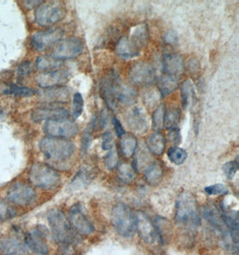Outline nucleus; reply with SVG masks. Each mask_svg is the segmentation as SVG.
Instances as JSON below:
<instances>
[{"mask_svg": "<svg viewBox=\"0 0 239 255\" xmlns=\"http://www.w3.org/2000/svg\"><path fill=\"white\" fill-rule=\"evenodd\" d=\"M175 220L180 227L192 230L201 222L197 201L194 194L183 192L178 196L175 209Z\"/></svg>", "mask_w": 239, "mask_h": 255, "instance_id": "1", "label": "nucleus"}, {"mask_svg": "<svg viewBox=\"0 0 239 255\" xmlns=\"http://www.w3.org/2000/svg\"><path fill=\"white\" fill-rule=\"evenodd\" d=\"M39 148L45 158L54 163L68 161L76 151V145L72 141L49 136L40 140Z\"/></svg>", "mask_w": 239, "mask_h": 255, "instance_id": "2", "label": "nucleus"}, {"mask_svg": "<svg viewBox=\"0 0 239 255\" xmlns=\"http://www.w3.org/2000/svg\"><path fill=\"white\" fill-rule=\"evenodd\" d=\"M28 179L31 185L43 190L58 188L61 183V176L57 170L48 164L35 162L28 172Z\"/></svg>", "mask_w": 239, "mask_h": 255, "instance_id": "3", "label": "nucleus"}, {"mask_svg": "<svg viewBox=\"0 0 239 255\" xmlns=\"http://www.w3.org/2000/svg\"><path fill=\"white\" fill-rule=\"evenodd\" d=\"M111 222L116 232L122 238H133L136 231L135 214L124 203H118L113 207Z\"/></svg>", "mask_w": 239, "mask_h": 255, "instance_id": "4", "label": "nucleus"}, {"mask_svg": "<svg viewBox=\"0 0 239 255\" xmlns=\"http://www.w3.org/2000/svg\"><path fill=\"white\" fill-rule=\"evenodd\" d=\"M48 220L54 238L58 243L72 245L76 242L77 238L76 231L72 228L69 220L62 211L58 209L49 211Z\"/></svg>", "mask_w": 239, "mask_h": 255, "instance_id": "5", "label": "nucleus"}, {"mask_svg": "<svg viewBox=\"0 0 239 255\" xmlns=\"http://www.w3.org/2000/svg\"><path fill=\"white\" fill-rule=\"evenodd\" d=\"M67 8L61 2H49L40 4L34 12V20L38 25L48 27L54 25L66 17Z\"/></svg>", "mask_w": 239, "mask_h": 255, "instance_id": "6", "label": "nucleus"}, {"mask_svg": "<svg viewBox=\"0 0 239 255\" xmlns=\"http://www.w3.org/2000/svg\"><path fill=\"white\" fill-rule=\"evenodd\" d=\"M65 31L62 28L54 27L42 31H36L31 36V46L32 49L42 52L46 49L51 48L53 45L58 43L62 39Z\"/></svg>", "mask_w": 239, "mask_h": 255, "instance_id": "7", "label": "nucleus"}, {"mask_svg": "<svg viewBox=\"0 0 239 255\" xmlns=\"http://www.w3.org/2000/svg\"><path fill=\"white\" fill-rule=\"evenodd\" d=\"M43 131L49 137L67 139L76 136L79 132V128L74 121L59 119L46 121L43 126Z\"/></svg>", "mask_w": 239, "mask_h": 255, "instance_id": "8", "label": "nucleus"}, {"mask_svg": "<svg viewBox=\"0 0 239 255\" xmlns=\"http://www.w3.org/2000/svg\"><path fill=\"white\" fill-rule=\"evenodd\" d=\"M6 199L14 205L27 207L34 202L36 193L31 185L19 181L13 183L7 189Z\"/></svg>", "mask_w": 239, "mask_h": 255, "instance_id": "9", "label": "nucleus"}, {"mask_svg": "<svg viewBox=\"0 0 239 255\" xmlns=\"http://www.w3.org/2000/svg\"><path fill=\"white\" fill-rule=\"evenodd\" d=\"M122 87L123 85L120 83L119 75H117L114 72L109 73V75L102 79L101 84L102 99L111 110H115L119 106L118 99Z\"/></svg>", "mask_w": 239, "mask_h": 255, "instance_id": "10", "label": "nucleus"}, {"mask_svg": "<svg viewBox=\"0 0 239 255\" xmlns=\"http://www.w3.org/2000/svg\"><path fill=\"white\" fill-rule=\"evenodd\" d=\"M68 214V220L76 233L82 236H89L94 232V226L92 221L89 220L88 216L86 215L84 211V207L81 204H74L70 208Z\"/></svg>", "mask_w": 239, "mask_h": 255, "instance_id": "11", "label": "nucleus"}, {"mask_svg": "<svg viewBox=\"0 0 239 255\" xmlns=\"http://www.w3.org/2000/svg\"><path fill=\"white\" fill-rule=\"evenodd\" d=\"M84 51L83 41L79 38H69L62 40L58 43L54 49L53 52L50 55L58 60H67L73 59L79 56Z\"/></svg>", "mask_w": 239, "mask_h": 255, "instance_id": "12", "label": "nucleus"}, {"mask_svg": "<svg viewBox=\"0 0 239 255\" xmlns=\"http://www.w3.org/2000/svg\"><path fill=\"white\" fill-rule=\"evenodd\" d=\"M130 79L138 85H151L155 82L156 74L153 66L146 62L134 64L129 72Z\"/></svg>", "mask_w": 239, "mask_h": 255, "instance_id": "13", "label": "nucleus"}, {"mask_svg": "<svg viewBox=\"0 0 239 255\" xmlns=\"http://www.w3.org/2000/svg\"><path fill=\"white\" fill-rule=\"evenodd\" d=\"M69 78L70 74L68 71L58 69L38 74L35 76V83L40 88H52L67 84Z\"/></svg>", "mask_w": 239, "mask_h": 255, "instance_id": "14", "label": "nucleus"}, {"mask_svg": "<svg viewBox=\"0 0 239 255\" xmlns=\"http://www.w3.org/2000/svg\"><path fill=\"white\" fill-rule=\"evenodd\" d=\"M136 219V230L140 238L147 245H154L159 238L156 230L155 226L151 219L143 212H137L135 214Z\"/></svg>", "mask_w": 239, "mask_h": 255, "instance_id": "15", "label": "nucleus"}, {"mask_svg": "<svg viewBox=\"0 0 239 255\" xmlns=\"http://www.w3.org/2000/svg\"><path fill=\"white\" fill-rule=\"evenodd\" d=\"M68 118V111L65 108L58 106L46 105L36 108L31 112V119L33 122L39 123L41 121L49 120H59L67 119Z\"/></svg>", "mask_w": 239, "mask_h": 255, "instance_id": "16", "label": "nucleus"}, {"mask_svg": "<svg viewBox=\"0 0 239 255\" xmlns=\"http://www.w3.org/2000/svg\"><path fill=\"white\" fill-rule=\"evenodd\" d=\"M126 122L129 128L134 132L144 133L149 128V119L142 107L135 106L126 115Z\"/></svg>", "mask_w": 239, "mask_h": 255, "instance_id": "17", "label": "nucleus"}, {"mask_svg": "<svg viewBox=\"0 0 239 255\" xmlns=\"http://www.w3.org/2000/svg\"><path fill=\"white\" fill-rule=\"evenodd\" d=\"M24 243L36 255H49V247L45 242L44 236L39 229L25 234Z\"/></svg>", "mask_w": 239, "mask_h": 255, "instance_id": "18", "label": "nucleus"}, {"mask_svg": "<svg viewBox=\"0 0 239 255\" xmlns=\"http://www.w3.org/2000/svg\"><path fill=\"white\" fill-rule=\"evenodd\" d=\"M163 70L166 75L177 78L185 70L183 57L179 54L175 53H168L164 55Z\"/></svg>", "mask_w": 239, "mask_h": 255, "instance_id": "19", "label": "nucleus"}, {"mask_svg": "<svg viewBox=\"0 0 239 255\" xmlns=\"http://www.w3.org/2000/svg\"><path fill=\"white\" fill-rule=\"evenodd\" d=\"M39 94L40 99L44 102L58 103L68 102L70 97V91L67 87L57 86L52 88L44 89Z\"/></svg>", "mask_w": 239, "mask_h": 255, "instance_id": "20", "label": "nucleus"}, {"mask_svg": "<svg viewBox=\"0 0 239 255\" xmlns=\"http://www.w3.org/2000/svg\"><path fill=\"white\" fill-rule=\"evenodd\" d=\"M93 178H94V173L90 167L86 166L81 167L79 171L77 172L73 177L68 188L73 192L84 189L91 184Z\"/></svg>", "mask_w": 239, "mask_h": 255, "instance_id": "21", "label": "nucleus"}, {"mask_svg": "<svg viewBox=\"0 0 239 255\" xmlns=\"http://www.w3.org/2000/svg\"><path fill=\"white\" fill-rule=\"evenodd\" d=\"M0 254L2 255H24L25 248L16 238L4 237L0 239Z\"/></svg>", "mask_w": 239, "mask_h": 255, "instance_id": "22", "label": "nucleus"}, {"mask_svg": "<svg viewBox=\"0 0 239 255\" xmlns=\"http://www.w3.org/2000/svg\"><path fill=\"white\" fill-rule=\"evenodd\" d=\"M140 52L141 51L132 44L127 37L121 38L116 47L117 55L123 59L134 58L140 55Z\"/></svg>", "mask_w": 239, "mask_h": 255, "instance_id": "23", "label": "nucleus"}, {"mask_svg": "<svg viewBox=\"0 0 239 255\" xmlns=\"http://www.w3.org/2000/svg\"><path fill=\"white\" fill-rule=\"evenodd\" d=\"M132 44L141 51L143 49L149 40V29L147 24H141L138 25L134 30L133 33L128 38Z\"/></svg>", "mask_w": 239, "mask_h": 255, "instance_id": "24", "label": "nucleus"}, {"mask_svg": "<svg viewBox=\"0 0 239 255\" xmlns=\"http://www.w3.org/2000/svg\"><path fill=\"white\" fill-rule=\"evenodd\" d=\"M147 147L151 153L161 156L166 149V139L160 132H153L147 140Z\"/></svg>", "mask_w": 239, "mask_h": 255, "instance_id": "25", "label": "nucleus"}, {"mask_svg": "<svg viewBox=\"0 0 239 255\" xmlns=\"http://www.w3.org/2000/svg\"><path fill=\"white\" fill-rule=\"evenodd\" d=\"M157 85L160 96L164 98L168 96L177 90L178 87V81L176 77L167 75H162L158 79Z\"/></svg>", "mask_w": 239, "mask_h": 255, "instance_id": "26", "label": "nucleus"}, {"mask_svg": "<svg viewBox=\"0 0 239 255\" xmlns=\"http://www.w3.org/2000/svg\"><path fill=\"white\" fill-rule=\"evenodd\" d=\"M63 66V61L52 56H40L35 60V68L42 72L58 70Z\"/></svg>", "mask_w": 239, "mask_h": 255, "instance_id": "27", "label": "nucleus"}, {"mask_svg": "<svg viewBox=\"0 0 239 255\" xmlns=\"http://www.w3.org/2000/svg\"><path fill=\"white\" fill-rule=\"evenodd\" d=\"M163 176V168L159 162L151 163L144 173V178L149 185L159 184Z\"/></svg>", "mask_w": 239, "mask_h": 255, "instance_id": "28", "label": "nucleus"}, {"mask_svg": "<svg viewBox=\"0 0 239 255\" xmlns=\"http://www.w3.org/2000/svg\"><path fill=\"white\" fill-rule=\"evenodd\" d=\"M3 93L5 95L14 96L19 98L32 97L35 95L36 92L33 89L24 86H19L17 84H8L3 89Z\"/></svg>", "mask_w": 239, "mask_h": 255, "instance_id": "29", "label": "nucleus"}, {"mask_svg": "<svg viewBox=\"0 0 239 255\" xmlns=\"http://www.w3.org/2000/svg\"><path fill=\"white\" fill-rule=\"evenodd\" d=\"M136 137L133 134H124L120 141V150L126 158H131L137 148Z\"/></svg>", "mask_w": 239, "mask_h": 255, "instance_id": "30", "label": "nucleus"}, {"mask_svg": "<svg viewBox=\"0 0 239 255\" xmlns=\"http://www.w3.org/2000/svg\"><path fill=\"white\" fill-rule=\"evenodd\" d=\"M95 127H96V119H93L91 123L89 124L83 132L82 138H81V151L83 153H86L90 149V146L93 141V132H94Z\"/></svg>", "mask_w": 239, "mask_h": 255, "instance_id": "31", "label": "nucleus"}, {"mask_svg": "<svg viewBox=\"0 0 239 255\" xmlns=\"http://www.w3.org/2000/svg\"><path fill=\"white\" fill-rule=\"evenodd\" d=\"M194 85L190 80H186L181 85V102L184 109L188 108L194 99Z\"/></svg>", "mask_w": 239, "mask_h": 255, "instance_id": "32", "label": "nucleus"}, {"mask_svg": "<svg viewBox=\"0 0 239 255\" xmlns=\"http://www.w3.org/2000/svg\"><path fill=\"white\" fill-rule=\"evenodd\" d=\"M136 98H137V93L133 89L127 86H123L118 99V103L119 105L120 104L125 106L133 105L136 102Z\"/></svg>", "mask_w": 239, "mask_h": 255, "instance_id": "33", "label": "nucleus"}, {"mask_svg": "<svg viewBox=\"0 0 239 255\" xmlns=\"http://www.w3.org/2000/svg\"><path fill=\"white\" fill-rule=\"evenodd\" d=\"M181 113L180 110L171 108L165 112L164 117V126L169 129L178 128V124L180 122Z\"/></svg>", "mask_w": 239, "mask_h": 255, "instance_id": "34", "label": "nucleus"}, {"mask_svg": "<svg viewBox=\"0 0 239 255\" xmlns=\"http://www.w3.org/2000/svg\"><path fill=\"white\" fill-rule=\"evenodd\" d=\"M169 160L175 165H182L187 158V152L178 147H171L168 151Z\"/></svg>", "mask_w": 239, "mask_h": 255, "instance_id": "35", "label": "nucleus"}, {"mask_svg": "<svg viewBox=\"0 0 239 255\" xmlns=\"http://www.w3.org/2000/svg\"><path fill=\"white\" fill-rule=\"evenodd\" d=\"M156 230L159 236V240L162 242H165L167 238H169L170 236V226L167 220L162 218H158L155 221Z\"/></svg>", "mask_w": 239, "mask_h": 255, "instance_id": "36", "label": "nucleus"}, {"mask_svg": "<svg viewBox=\"0 0 239 255\" xmlns=\"http://www.w3.org/2000/svg\"><path fill=\"white\" fill-rule=\"evenodd\" d=\"M119 177L120 180L125 184L133 182L135 178V172L133 167L129 164H122L119 167Z\"/></svg>", "mask_w": 239, "mask_h": 255, "instance_id": "37", "label": "nucleus"}, {"mask_svg": "<svg viewBox=\"0 0 239 255\" xmlns=\"http://www.w3.org/2000/svg\"><path fill=\"white\" fill-rule=\"evenodd\" d=\"M165 112H166V110H165L164 104H160L153 112V115H152V128H154L156 131L160 130L164 126Z\"/></svg>", "mask_w": 239, "mask_h": 255, "instance_id": "38", "label": "nucleus"}, {"mask_svg": "<svg viewBox=\"0 0 239 255\" xmlns=\"http://www.w3.org/2000/svg\"><path fill=\"white\" fill-rule=\"evenodd\" d=\"M84 98L82 96V94L79 93H76L74 95L73 99V106H72L71 115L72 118L74 119H78L80 116L84 111Z\"/></svg>", "mask_w": 239, "mask_h": 255, "instance_id": "39", "label": "nucleus"}, {"mask_svg": "<svg viewBox=\"0 0 239 255\" xmlns=\"http://www.w3.org/2000/svg\"><path fill=\"white\" fill-rule=\"evenodd\" d=\"M16 215V210L4 201H0V222L11 220Z\"/></svg>", "mask_w": 239, "mask_h": 255, "instance_id": "40", "label": "nucleus"}, {"mask_svg": "<svg viewBox=\"0 0 239 255\" xmlns=\"http://www.w3.org/2000/svg\"><path fill=\"white\" fill-rule=\"evenodd\" d=\"M204 192L208 195H224L229 193V188L222 184H215L204 188Z\"/></svg>", "mask_w": 239, "mask_h": 255, "instance_id": "41", "label": "nucleus"}, {"mask_svg": "<svg viewBox=\"0 0 239 255\" xmlns=\"http://www.w3.org/2000/svg\"><path fill=\"white\" fill-rule=\"evenodd\" d=\"M118 163H119V154L115 147H113L105 157V165L108 169H113L118 166Z\"/></svg>", "mask_w": 239, "mask_h": 255, "instance_id": "42", "label": "nucleus"}, {"mask_svg": "<svg viewBox=\"0 0 239 255\" xmlns=\"http://www.w3.org/2000/svg\"><path fill=\"white\" fill-rule=\"evenodd\" d=\"M33 72V66L31 61H23L18 66L17 75L21 77H26Z\"/></svg>", "mask_w": 239, "mask_h": 255, "instance_id": "43", "label": "nucleus"}, {"mask_svg": "<svg viewBox=\"0 0 239 255\" xmlns=\"http://www.w3.org/2000/svg\"><path fill=\"white\" fill-rule=\"evenodd\" d=\"M239 169V164L236 161H230L223 166V171L229 179H233Z\"/></svg>", "mask_w": 239, "mask_h": 255, "instance_id": "44", "label": "nucleus"}, {"mask_svg": "<svg viewBox=\"0 0 239 255\" xmlns=\"http://www.w3.org/2000/svg\"><path fill=\"white\" fill-rule=\"evenodd\" d=\"M102 150H110L114 147V140L112 133L110 131L102 135Z\"/></svg>", "mask_w": 239, "mask_h": 255, "instance_id": "45", "label": "nucleus"}, {"mask_svg": "<svg viewBox=\"0 0 239 255\" xmlns=\"http://www.w3.org/2000/svg\"><path fill=\"white\" fill-rule=\"evenodd\" d=\"M168 141H170V142L176 145L181 142L182 136L179 128H172L168 130Z\"/></svg>", "mask_w": 239, "mask_h": 255, "instance_id": "46", "label": "nucleus"}, {"mask_svg": "<svg viewBox=\"0 0 239 255\" xmlns=\"http://www.w3.org/2000/svg\"><path fill=\"white\" fill-rule=\"evenodd\" d=\"M56 255H76V250L72 247V245L61 244Z\"/></svg>", "mask_w": 239, "mask_h": 255, "instance_id": "47", "label": "nucleus"}, {"mask_svg": "<svg viewBox=\"0 0 239 255\" xmlns=\"http://www.w3.org/2000/svg\"><path fill=\"white\" fill-rule=\"evenodd\" d=\"M113 125H114V129H115L116 134L119 138H122L125 134L124 128L122 126V124L120 122V120L117 118L113 119Z\"/></svg>", "mask_w": 239, "mask_h": 255, "instance_id": "48", "label": "nucleus"}, {"mask_svg": "<svg viewBox=\"0 0 239 255\" xmlns=\"http://www.w3.org/2000/svg\"><path fill=\"white\" fill-rule=\"evenodd\" d=\"M165 41L168 44H177V41H178V35H177V31H174V30L168 31L165 35Z\"/></svg>", "mask_w": 239, "mask_h": 255, "instance_id": "49", "label": "nucleus"}, {"mask_svg": "<svg viewBox=\"0 0 239 255\" xmlns=\"http://www.w3.org/2000/svg\"><path fill=\"white\" fill-rule=\"evenodd\" d=\"M187 68L191 73H196L200 69L199 62L196 58H191L187 62Z\"/></svg>", "mask_w": 239, "mask_h": 255, "instance_id": "50", "label": "nucleus"}, {"mask_svg": "<svg viewBox=\"0 0 239 255\" xmlns=\"http://www.w3.org/2000/svg\"><path fill=\"white\" fill-rule=\"evenodd\" d=\"M44 3L43 1H23L22 4L26 7L27 9L31 10V9L37 8L39 7L40 4H42Z\"/></svg>", "mask_w": 239, "mask_h": 255, "instance_id": "51", "label": "nucleus"}, {"mask_svg": "<svg viewBox=\"0 0 239 255\" xmlns=\"http://www.w3.org/2000/svg\"><path fill=\"white\" fill-rule=\"evenodd\" d=\"M108 122H109V116L107 113L106 109H103L102 110V113L100 115V125L102 128H105Z\"/></svg>", "mask_w": 239, "mask_h": 255, "instance_id": "52", "label": "nucleus"}]
</instances>
